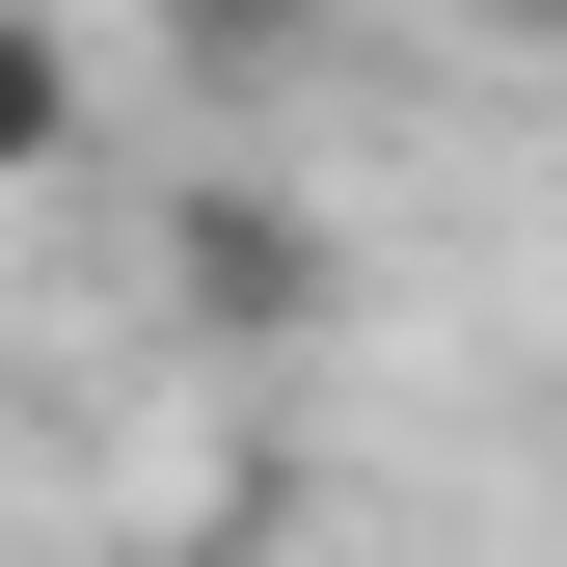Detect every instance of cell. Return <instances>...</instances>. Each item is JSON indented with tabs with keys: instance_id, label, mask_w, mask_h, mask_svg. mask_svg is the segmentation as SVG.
<instances>
[{
	"instance_id": "2",
	"label": "cell",
	"mask_w": 567,
	"mask_h": 567,
	"mask_svg": "<svg viewBox=\"0 0 567 567\" xmlns=\"http://www.w3.org/2000/svg\"><path fill=\"white\" fill-rule=\"evenodd\" d=\"M109 514L163 540V567H217V540H270V514H298V460H270L244 405H189V460H163V486H109Z\"/></svg>"
},
{
	"instance_id": "1",
	"label": "cell",
	"mask_w": 567,
	"mask_h": 567,
	"mask_svg": "<svg viewBox=\"0 0 567 567\" xmlns=\"http://www.w3.org/2000/svg\"><path fill=\"white\" fill-rule=\"evenodd\" d=\"M163 298L217 324V351H324L351 324V244L298 217V189H163Z\"/></svg>"
},
{
	"instance_id": "3",
	"label": "cell",
	"mask_w": 567,
	"mask_h": 567,
	"mask_svg": "<svg viewBox=\"0 0 567 567\" xmlns=\"http://www.w3.org/2000/svg\"><path fill=\"white\" fill-rule=\"evenodd\" d=\"M82 109H109V82H82V28H28V0H0V189L82 163Z\"/></svg>"
}]
</instances>
